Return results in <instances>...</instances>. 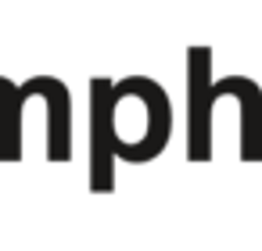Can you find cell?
<instances>
[{
	"instance_id": "7a4b0ae2",
	"label": "cell",
	"mask_w": 262,
	"mask_h": 251,
	"mask_svg": "<svg viewBox=\"0 0 262 251\" xmlns=\"http://www.w3.org/2000/svg\"><path fill=\"white\" fill-rule=\"evenodd\" d=\"M115 83L97 76L90 79V190L112 194L115 190V108H112Z\"/></svg>"
},
{
	"instance_id": "277c9868",
	"label": "cell",
	"mask_w": 262,
	"mask_h": 251,
	"mask_svg": "<svg viewBox=\"0 0 262 251\" xmlns=\"http://www.w3.org/2000/svg\"><path fill=\"white\" fill-rule=\"evenodd\" d=\"M22 86L0 76V162H18L22 158Z\"/></svg>"
},
{
	"instance_id": "3957f363",
	"label": "cell",
	"mask_w": 262,
	"mask_h": 251,
	"mask_svg": "<svg viewBox=\"0 0 262 251\" xmlns=\"http://www.w3.org/2000/svg\"><path fill=\"white\" fill-rule=\"evenodd\" d=\"M22 97L47 101V162H72V97L69 86L54 76H33L22 83Z\"/></svg>"
},
{
	"instance_id": "6da1fadb",
	"label": "cell",
	"mask_w": 262,
	"mask_h": 251,
	"mask_svg": "<svg viewBox=\"0 0 262 251\" xmlns=\"http://www.w3.org/2000/svg\"><path fill=\"white\" fill-rule=\"evenodd\" d=\"M208 47H187V162L212 158V104L219 101Z\"/></svg>"
}]
</instances>
